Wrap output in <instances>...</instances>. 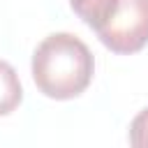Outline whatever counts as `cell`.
<instances>
[{
    "mask_svg": "<svg viewBox=\"0 0 148 148\" xmlns=\"http://www.w3.org/2000/svg\"><path fill=\"white\" fill-rule=\"evenodd\" d=\"M95 72V58L83 39L72 32L44 37L32 53V79L51 99H72L81 95Z\"/></svg>",
    "mask_w": 148,
    "mask_h": 148,
    "instance_id": "6da1fadb",
    "label": "cell"
},
{
    "mask_svg": "<svg viewBox=\"0 0 148 148\" xmlns=\"http://www.w3.org/2000/svg\"><path fill=\"white\" fill-rule=\"evenodd\" d=\"M99 42L113 53H136L148 44V0H120L97 30Z\"/></svg>",
    "mask_w": 148,
    "mask_h": 148,
    "instance_id": "7a4b0ae2",
    "label": "cell"
},
{
    "mask_svg": "<svg viewBox=\"0 0 148 148\" xmlns=\"http://www.w3.org/2000/svg\"><path fill=\"white\" fill-rule=\"evenodd\" d=\"M21 99H23V88L16 69L7 60H0V116L12 113L21 104Z\"/></svg>",
    "mask_w": 148,
    "mask_h": 148,
    "instance_id": "3957f363",
    "label": "cell"
},
{
    "mask_svg": "<svg viewBox=\"0 0 148 148\" xmlns=\"http://www.w3.org/2000/svg\"><path fill=\"white\" fill-rule=\"evenodd\" d=\"M118 2L120 0H69L74 14L83 23H88L90 28H95V30L109 21V16L116 12Z\"/></svg>",
    "mask_w": 148,
    "mask_h": 148,
    "instance_id": "277c9868",
    "label": "cell"
},
{
    "mask_svg": "<svg viewBox=\"0 0 148 148\" xmlns=\"http://www.w3.org/2000/svg\"><path fill=\"white\" fill-rule=\"evenodd\" d=\"M130 146L148 148V109L139 111L130 123Z\"/></svg>",
    "mask_w": 148,
    "mask_h": 148,
    "instance_id": "5b68a950",
    "label": "cell"
}]
</instances>
